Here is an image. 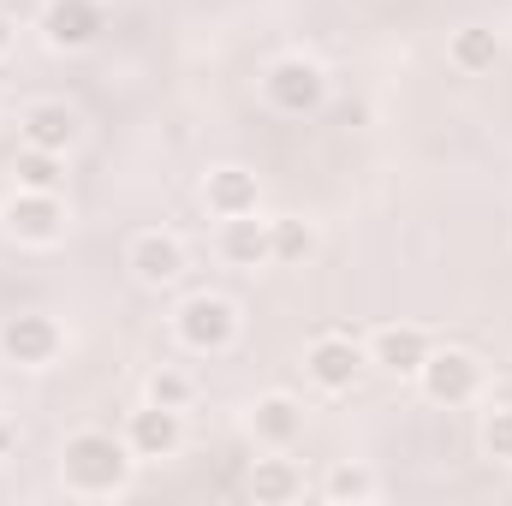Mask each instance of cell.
I'll use <instances>...</instances> for the list:
<instances>
[{
    "mask_svg": "<svg viewBox=\"0 0 512 506\" xmlns=\"http://www.w3.org/2000/svg\"><path fill=\"white\" fill-rule=\"evenodd\" d=\"M36 30H42V42L54 54H84V48L102 42L108 12H102V0H48L42 18H36Z\"/></svg>",
    "mask_w": 512,
    "mask_h": 506,
    "instance_id": "cell-9",
    "label": "cell"
},
{
    "mask_svg": "<svg viewBox=\"0 0 512 506\" xmlns=\"http://www.w3.org/2000/svg\"><path fill=\"white\" fill-rule=\"evenodd\" d=\"M18 137L30 143V149H48V155H72L78 149V137H84V120H78V108H66V102H30L24 114H18Z\"/></svg>",
    "mask_w": 512,
    "mask_h": 506,
    "instance_id": "cell-13",
    "label": "cell"
},
{
    "mask_svg": "<svg viewBox=\"0 0 512 506\" xmlns=\"http://www.w3.org/2000/svg\"><path fill=\"white\" fill-rule=\"evenodd\" d=\"M126 447L137 465H161V459H179V447H185V411H173V405H155V399H143L137 411L126 417Z\"/></svg>",
    "mask_w": 512,
    "mask_h": 506,
    "instance_id": "cell-8",
    "label": "cell"
},
{
    "mask_svg": "<svg viewBox=\"0 0 512 506\" xmlns=\"http://www.w3.org/2000/svg\"><path fill=\"white\" fill-rule=\"evenodd\" d=\"M66 352V328L48 310H12L0 322V358L12 370H54Z\"/></svg>",
    "mask_w": 512,
    "mask_h": 506,
    "instance_id": "cell-6",
    "label": "cell"
},
{
    "mask_svg": "<svg viewBox=\"0 0 512 506\" xmlns=\"http://www.w3.org/2000/svg\"><path fill=\"white\" fill-rule=\"evenodd\" d=\"M304 423H310V411H304L298 393H262L251 405V417H245V429H251V441L262 453H292L304 441Z\"/></svg>",
    "mask_w": 512,
    "mask_h": 506,
    "instance_id": "cell-11",
    "label": "cell"
},
{
    "mask_svg": "<svg viewBox=\"0 0 512 506\" xmlns=\"http://www.w3.org/2000/svg\"><path fill=\"white\" fill-rule=\"evenodd\" d=\"M137 477L126 435L114 429H78L60 441V489L72 501H120Z\"/></svg>",
    "mask_w": 512,
    "mask_h": 506,
    "instance_id": "cell-1",
    "label": "cell"
},
{
    "mask_svg": "<svg viewBox=\"0 0 512 506\" xmlns=\"http://www.w3.org/2000/svg\"><path fill=\"white\" fill-rule=\"evenodd\" d=\"M268 239H274V268H298L304 256H316V227L298 215H268Z\"/></svg>",
    "mask_w": 512,
    "mask_h": 506,
    "instance_id": "cell-19",
    "label": "cell"
},
{
    "mask_svg": "<svg viewBox=\"0 0 512 506\" xmlns=\"http://www.w3.org/2000/svg\"><path fill=\"white\" fill-rule=\"evenodd\" d=\"M239 328H245V316H239V304H233L227 292H191V298H179V310H173V340H179L185 352H197V358L233 352V346H239Z\"/></svg>",
    "mask_w": 512,
    "mask_h": 506,
    "instance_id": "cell-2",
    "label": "cell"
},
{
    "mask_svg": "<svg viewBox=\"0 0 512 506\" xmlns=\"http://www.w3.org/2000/svg\"><path fill=\"white\" fill-rule=\"evenodd\" d=\"M66 227H72V215H66L60 191H18L12 185V197L0 203V233L30 245V251H54L66 239Z\"/></svg>",
    "mask_w": 512,
    "mask_h": 506,
    "instance_id": "cell-4",
    "label": "cell"
},
{
    "mask_svg": "<svg viewBox=\"0 0 512 506\" xmlns=\"http://www.w3.org/2000/svg\"><path fill=\"white\" fill-rule=\"evenodd\" d=\"M203 209L215 215V221H233V215H251L262 209V185H256L251 167H209L203 173Z\"/></svg>",
    "mask_w": 512,
    "mask_h": 506,
    "instance_id": "cell-14",
    "label": "cell"
},
{
    "mask_svg": "<svg viewBox=\"0 0 512 506\" xmlns=\"http://www.w3.org/2000/svg\"><path fill=\"white\" fill-rule=\"evenodd\" d=\"M12 185L18 191H66V155H48V149H18L12 155Z\"/></svg>",
    "mask_w": 512,
    "mask_h": 506,
    "instance_id": "cell-18",
    "label": "cell"
},
{
    "mask_svg": "<svg viewBox=\"0 0 512 506\" xmlns=\"http://www.w3.org/2000/svg\"><path fill=\"white\" fill-rule=\"evenodd\" d=\"M447 60H453V72H465V78L495 72V60H501V36H495V30H483V24H465V30H453Z\"/></svg>",
    "mask_w": 512,
    "mask_h": 506,
    "instance_id": "cell-17",
    "label": "cell"
},
{
    "mask_svg": "<svg viewBox=\"0 0 512 506\" xmlns=\"http://www.w3.org/2000/svg\"><path fill=\"white\" fill-rule=\"evenodd\" d=\"M477 447H483V459L512 465V405H489V411H483V423H477Z\"/></svg>",
    "mask_w": 512,
    "mask_h": 506,
    "instance_id": "cell-22",
    "label": "cell"
},
{
    "mask_svg": "<svg viewBox=\"0 0 512 506\" xmlns=\"http://www.w3.org/2000/svg\"><path fill=\"white\" fill-rule=\"evenodd\" d=\"M143 399H155V405H173V411H191V399H197V381L185 376L179 364H161V370H149V376H143Z\"/></svg>",
    "mask_w": 512,
    "mask_h": 506,
    "instance_id": "cell-21",
    "label": "cell"
},
{
    "mask_svg": "<svg viewBox=\"0 0 512 506\" xmlns=\"http://www.w3.org/2000/svg\"><path fill=\"white\" fill-rule=\"evenodd\" d=\"M215 245H221V256L233 268H274V239H268V215L262 209L221 221V239Z\"/></svg>",
    "mask_w": 512,
    "mask_h": 506,
    "instance_id": "cell-15",
    "label": "cell"
},
{
    "mask_svg": "<svg viewBox=\"0 0 512 506\" xmlns=\"http://www.w3.org/2000/svg\"><path fill=\"white\" fill-rule=\"evenodd\" d=\"M12 48H18V18H12V12H0V60H6Z\"/></svg>",
    "mask_w": 512,
    "mask_h": 506,
    "instance_id": "cell-23",
    "label": "cell"
},
{
    "mask_svg": "<svg viewBox=\"0 0 512 506\" xmlns=\"http://www.w3.org/2000/svg\"><path fill=\"white\" fill-rule=\"evenodd\" d=\"M12 447H18V423H12V417L0 411V465L12 459Z\"/></svg>",
    "mask_w": 512,
    "mask_h": 506,
    "instance_id": "cell-24",
    "label": "cell"
},
{
    "mask_svg": "<svg viewBox=\"0 0 512 506\" xmlns=\"http://www.w3.org/2000/svg\"><path fill=\"white\" fill-rule=\"evenodd\" d=\"M262 102H268L274 114H286V120L322 114V102H328V72H322V60H310V54H280V60L262 72Z\"/></svg>",
    "mask_w": 512,
    "mask_h": 506,
    "instance_id": "cell-3",
    "label": "cell"
},
{
    "mask_svg": "<svg viewBox=\"0 0 512 506\" xmlns=\"http://www.w3.org/2000/svg\"><path fill=\"white\" fill-rule=\"evenodd\" d=\"M251 501L256 506H292L298 495H304V471L286 459V453H268V459H256L251 465Z\"/></svg>",
    "mask_w": 512,
    "mask_h": 506,
    "instance_id": "cell-16",
    "label": "cell"
},
{
    "mask_svg": "<svg viewBox=\"0 0 512 506\" xmlns=\"http://www.w3.org/2000/svg\"><path fill=\"white\" fill-rule=\"evenodd\" d=\"M322 495H328V501H376V495H382V483H376V471H370V465L340 459V465H328Z\"/></svg>",
    "mask_w": 512,
    "mask_h": 506,
    "instance_id": "cell-20",
    "label": "cell"
},
{
    "mask_svg": "<svg viewBox=\"0 0 512 506\" xmlns=\"http://www.w3.org/2000/svg\"><path fill=\"white\" fill-rule=\"evenodd\" d=\"M429 352H435V340H429L423 328H411V322H382V328L364 340L370 370H382V376H393V381H417V370H423Z\"/></svg>",
    "mask_w": 512,
    "mask_h": 506,
    "instance_id": "cell-10",
    "label": "cell"
},
{
    "mask_svg": "<svg viewBox=\"0 0 512 506\" xmlns=\"http://www.w3.org/2000/svg\"><path fill=\"white\" fill-rule=\"evenodd\" d=\"M126 268L137 286H149V292H161V286H173L179 274H185V245L173 239V233H161V227H149V233H137L126 245Z\"/></svg>",
    "mask_w": 512,
    "mask_h": 506,
    "instance_id": "cell-12",
    "label": "cell"
},
{
    "mask_svg": "<svg viewBox=\"0 0 512 506\" xmlns=\"http://www.w3.org/2000/svg\"><path fill=\"white\" fill-rule=\"evenodd\" d=\"M417 393L429 405H447V411L483 399V358L465 352V346H435L423 358V370H417Z\"/></svg>",
    "mask_w": 512,
    "mask_h": 506,
    "instance_id": "cell-5",
    "label": "cell"
},
{
    "mask_svg": "<svg viewBox=\"0 0 512 506\" xmlns=\"http://www.w3.org/2000/svg\"><path fill=\"white\" fill-rule=\"evenodd\" d=\"M364 370H370V358L352 334H316L304 346V376L316 393H352L364 381Z\"/></svg>",
    "mask_w": 512,
    "mask_h": 506,
    "instance_id": "cell-7",
    "label": "cell"
}]
</instances>
